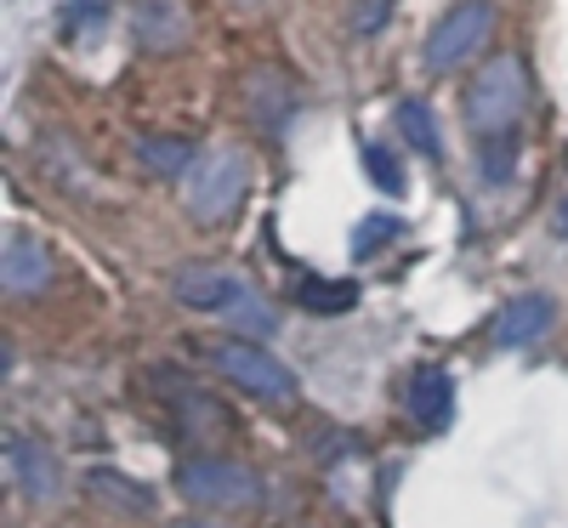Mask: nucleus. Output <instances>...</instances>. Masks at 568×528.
Here are the masks:
<instances>
[{"instance_id":"nucleus-8","label":"nucleus","mask_w":568,"mask_h":528,"mask_svg":"<svg viewBox=\"0 0 568 528\" xmlns=\"http://www.w3.org/2000/svg\"><path fill=\"white\" fill-rule=\"evenodd\" d=\"M0 278H7L12 296H40L52 284V256L34 233H12L7 251H0Z\"/></svg>"},{"instance_id":"nucleus-23","label":"nucleus","mask_w":568,"mask_h":528,"mask_svg":"<svg viewBox=\"0 0 568 528\" xmlns=\"http://www.w3.org/2000/svg\"><path fill=\"white\" fill-rule=\"evenodd\" d=\"M171 528H211V522H171Z\"/></svg>"},{"instance_id":"nucleus-22","label":"nucleus","mask_w":568,"mask_h":528,"mask_svg":"<svg viewBox=\"0 0 568 528\" xmlns=\"http://www.w3.org/2000/svg\"><path fill=\"white\" fill-rule=\"evenodd\" d=\"M551 233H557V238H568V200L557 205V216H551Z\"/></svg>"},{"instance_id":"nucleus-20","label":"nucleus","mask_w":568,"mask_h":528,"mask_svg":"<svg viewBox=\"0 0 568 528\" xmlns=\"http://www.w3.org/2000/svg\"><path fill=\"white\" fill-rule=\"evenodd\" d=\"M387 7H393V0H358V12H353V23H358L364 34H375V29L387 23Z\"/></svg>"},{"instance_id":"nucleus-15","label":"nucleus","mask_w":568,"mask_h":528,"mask_svg":"<svg viewBox=\"0 0 568 528\" xmlns=\"http://www.w3.org/2000/svg\"><path fill=\"white\" fill-rule=\"evenodd\" d=\"M398 131L409 136V149L420 154V160H438V125H433V114H426V103L420 98H409V103H398Z\"/></svg>"},{"instance_id":"nucleus-5","label":"nucleus","mask_w":568,"mask_h":528,"mask_svg":"<svg viewBox=\"0 0 568 528\" xmlns=\"http://www.w3.org/2000/svg\"><path fill=\"white\" fill-rule=\"evenodd\" d=\"M176 489H182V500H194V506H256L262 500V477L251 466H240V460L200 455V460L176 466Z\"/></svg>"},{"instance_id":"nucleus-3","label":"nucleus","mask_w":568,"mask_h":528,"mask_svg":"<svg viewBox=\"0 0 568 528\" xmlns=\"http://www.w3.org/2000/svg\"><path fill=\"white\" fill-rule=\"evenodd\" d=\"M524 98H529V80H524V63H517L511 52L489 58L484 74L471 80L466 91V120L478 125V131H511V120L524 114Z\"/></svg>"},{"instance_id":"nucleus-13","label":"nucleus","mask_w":568,"mask_h":528,"mask_svg":"<svg viewBox=\"0 0 568 528\" xmlns=\"http://www.w3.org/2000/svg\"><path fill=\"white\" fill-rule=\"evenodd\" d=\"M136 165L142 171H154V176H187L200 165V154H194V142L187 136H136Z\"/></svg>"},{"instance_id":"nucleus-4","label":"nucleus","mask_w":568,"mask_h":528,"mask_svg":"<svg viewBox=\"0 0 568 528\" xmlns=\"http://www.w3.org/2000/svg\"><path fill=\"white\" fill-rule=\"evenodd\" d=\"M245 187H251L245 154H227V149H222V154H205L194 171H187L182 200H187V211H194L200 222H227L233 211H240Z\"/></svg>"},{"instance_id":"nucleus-10","label":"nucleus","mask_w":568,"mask_h":528,"mask_svg":"<svg viewBox=\"0 0 568 528\" xmlns=\"http://www.w3.org/2000/svg\"><path fill=\"white\" fill-rule=\"evenodd\" d=\"M131 34H136L142 52H171V45H182V40H187V12H182V0H136Z\"/></svg>"},{"instance_id":"nucleus-21","label":"nucleus","mask_w":568,"mask_h":528,"mask_svg":"<svg viewBox=\"0 0 568 528\" xmlns=\"http://www.w3.org/2000/svg\"><path fill=\"white\" fill-rule=\"evenodd\" d=\"M80 23H91V29H103V0H74V12L63 18V29L74 34Z\"/></svg>"},{"instance_id":"nucleus-14","label":"nucleus","mask_w":568,"mask_h":528,"mask_svg":"<svg viewBox=\"0 0 568 528\" xmlns=\"http://www.w3.org/2000/svg\"><path fill=\"white\" fill-rule=\"evenodd\" d=\"M85 495H98V500H109L114 511H136V517H142V511L154 506V495L142 489V484H125L120 471H91V477H85Z\"/></svg>"},{"instance_id":"nucleus-9","label":"nucleus","mask_w":568,"mask_h":528,"mask_svg":"<svg viewBox=\"0 0 568 528\" xmlns=\"http://www.w3.org/2000/svg\"><path fill=\"white\" fill-rule=\"evenodd\" d=\"M551 318H557V302L551 296H511L500 313H495V347H529V342H540V335L551 329Z\"/></svg>"},{"instance_id":"nucleus-2","label":"nucleus","mask_w":568,"mask_h":528,"mask_svg":"<svg viewBox=\"0 0 568 528\" xmlns=\"http://www.w3.org/2000/svg\"><path fill=\"white\" fill-rule=\"evenodd\" d=\"M205 358L233 380V387H245L251 398H267V404H291V398H296V375L284 369L262 342H251V335H227V342H211Z\"/></svg>"},{"instance_id":"nucleus-18","label":"nucleus","mask_w":568,"mask_h":528,"mask_svg":"<svg viewBox=\"0 0 568 528\" xmlns=\"http://www.w3.org/2000/svg\"><path fill=\"white\" fill-rule=\"evenodd\" d=\"M364 171L382 194H404V176H398V160L382 149V142H364Z\"/></svg>"},{"instance_id":"nucleus-19","label":"nucleus","mask_w":568,"mask_h":528,"mask_svg":"<svg viewBox=\"0 0 568 528\" xmlns=\"http://www.w3.org/2000/svg\"><path fill=\"white\" fill-rule=\"evenodd\" d=\"M511 165H517V142H511V131H495V142L484 149V176L489 182H506Z\"/></svg>"},{"instance_id":"nucleus-12","label":"nucleus","mask_w":568,"mask_h":528,"mask_svg":"<svg viewBox=\"0 0 568 528\" xmlns=\"http://www.w3.org/2000/svg\"><path fill=\"white\" fill-rule=\"evenodd\" d=\"M245 91H251V114H256L262 131H284V120L296 114V91H291V80L273 74V69H256V74L245 80Z\"/></svg>"},{"instance_id":"nucleus-6","label":"nucleus","mask_w":568,"mask_h":528,"mask_svg":"<svg viewBox=\"0 0 568 528\" xmlns=\"http://www.w3.org/2000/svg\"><path fill=\"white\" fill-rule=\"evenodd\" d=\"M489 29H495V7H489V0H460V7H455V12H444V18H438V29L426 34V69L449 74V69L471 63V58L484 52Z\"/></svg>"},{"instance_id":"nucleus-1","label":"nucleus","mask_w":568,"mask_h":528,"mask_svg":"<svg viewBox=\"0 0 568 528\" xmlns=\"http://www.w3.org/2000/svg\"><path fill=\"white\" fill-rule=\"evenodd\" d=\"M171 291H176L182 307H194V313H222V318H233V324L251 335V342L273 335V324H278L273 307L256 302L251 284L233 273V267H222V262H187V267H176Z\"/></svg>"},{"instance_id":"nucleus-11","label":"nucleus","mask_w":568,"mask_h":528,"mask_svg":"<svg viewBox=\"0 0 568 528\" xmlns=\"http://www.w3.org/2000/svg\"><path fill=\"white\" fill-rule=\"evenodd\" d=\"M404 404H409V415H415L426 431H438V426H449V415H455V380H449L438 364H420V369L409 375Z\"/></svg>"},{"instance_id":"nucleus-16","label":"nucleus","mask_w":568,"mask_h":528,"mask_svg":"<svg viewBox=\"0 0 568 528\" xmlns=\"http://www.w3.org/2000/svg\"><path fill=\"white\" fill-rule=\"evenodd\" d=\"M302 307L307 313H347L358 302V284H329V278H302Z\"/></svg>"},{"instance_id":"nucleus-17","label":"nucleus","mask_w":568,"mask_h":528,"mask_svg":"<svg viewBox=\"0 0 568 528\" xmlns=\"http://www.w3.org/2000/svg\"><path fill=\"white\" fill-rule=\"evenodd\" d=\"M393 233H398V216H364L358 233H353V256H375V251H387L393 245Z\"/></svg>"},{"instance_id":"nucleus-7","label":"nucleus","mask_w":568,"mask_h":528,"mask_svg":"<svg viewBox=\"0 0 568 528\" xmlns=\"http://www.w3.org/2000/svg\"><path fill=\"white\" fill-rule=\"evenodd\" d=\"M7 466H12L18 489H23L29 500H40V506L58 500L63 477H58V460H52V449H45V444L23 438V431H12V438H7Z\"/></svg>"}]
</instances>
